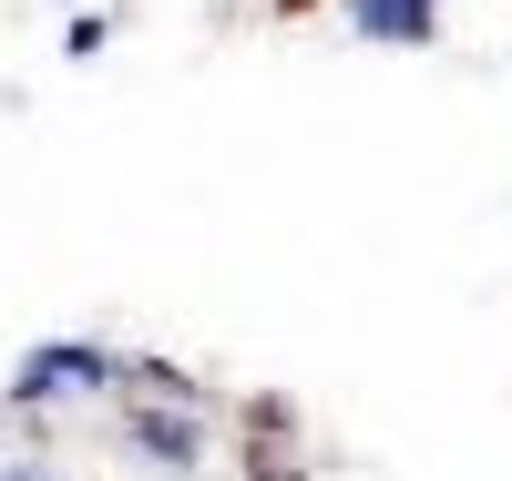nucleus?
Returning <instances> with one entry per match:
<instances>
[{
	"mask_svg": "<svg viewBox=\"0 0 512 481\" xmlns=\"http://www.w3.org/2000/svg\"><path fill=\"white\" fill-rule=\"evenodd\" d=\"M103 420H113L103 441L134 461L144 481H216V471L236 461L226 400H216V389H205L185 359H144V348H134V379L113 389Z\"/></svg>",
	"mask_w": 512,
	"mask_h": 481,
	"instance_id": "obj_1",
	"label": "nucleus"
},
{
	"mask_svg": "<svg viewBox=\"0 0 512 481\" xmlns=\"http://www.w3.org/2000/svg\"><path fill=\"white\" fill-rule=\"evenodd\" d=\"M123 379H134V348H113V338H31L0 379V420L21 441H41L52 420H103Z\"/></svg>",
	"mask_w": 512,
	"mask_h": 481,
	"instance_id": "obj_2",
	"label": "nucleus"
},
{
	"mask_svg": "<svg viewBox=\"0 0 512 481\" xmlns=\"http://www.w3.org/2000/svg\"><path fill=\"white\" fill-rule=\"evenodd\" d=\"M328 21L379 52H431L441 41V0H328Z\"/></svg>",
	"mask_w": 512,
	"mask_h": 481,
	"instance_id": "obj_3",
	"label": "nucleus"
},
{
	"mask_svg": "<svg viewBox=\"0 0 512 481\" xmlns=\"http://www.w3.org/2000/svg\"><path fill=\"white\" fill-rule=\"evenodd\" d=\"M236 481H308V451H297V410H287V400H246Z\"/></svg>",
	"mask_w": 512,
	"mask_h": 481,
	"instance_id": "obj_4",
	"label": "nucleus"
},
{
	"mask_svg": "<svg viewBox=\"0 0 512 481\" xmlns=\"http://www.w3.org/2000/svg\"><path fill=\"white\" fill-rule=\"evenodd\" d=\"M103 52H113V11H103V0L62 11V62H103Z\"/></svg>",
	"mask_w": 512,
	"mask_h": 481,
	"instance_id": "obj_5",
	"label": "nucleus"
},
{
	"mask_svg": "<svg viewBox=\"0 0 512 481\" xmlns=\"http://www.w3.org/2000/svg\"><path fill=\"white\" fill-rule=\"evenodd\" d=\"M0 481H72V471H52V461H41L21 430H11V441H0Z\"/></svg>",
	"mask_w": 512,
	"mask_h": 481,
	"instance_id": "obj_6",
	"label": "nucleus"
},
{
	"mask_svg": "<svg viewBox=\"0 0 512 481\" xmlns=\"http://www.w3.org/2000/svg\"><path fill=\"white\" fill-rule=\"evenodd\" d=\"M0 441H11V420H0Z\"/></svg>",
	"mask_w": 512,
	"mask_h": 481,
	"instance_id": "obj_7",
	"label": "nucleus"
}]
</instances>
